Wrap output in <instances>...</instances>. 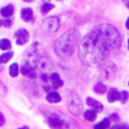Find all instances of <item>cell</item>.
<instances>
[{"label": "cell", "instance_id": "f546056e", "mask_svg": "<svg viewBox=\"0 0 129 129\" xmlns=\"http://www.w3.org/2000/svg\"><path fill=\"white\" fill-rule=\"evenodd\" d=\"M126 27H127V28L129 29V18L127 19V22H126Z\"/></svg>", "mask_w": 129, "mask_h": 129}, {"label": "cell", "instance_id": "9a60e30c", "mask_svg": "<svg viewBox=\"0 0 129 129\" xmlns=\"http://www.w3.org/2000/svg\"><path fill=\"white\" fill-rule=\"evenodd\" d=\"M0 14H1L4 17H6V18L11 17L13 14H14V6L13 5H8V6L4 7V8L0 10Z\"/></svg>", "mask_w": 129, "mask_h": 129}, {"label": "cell", "instance_id": "ba28073f", "mask_svg": "<svg viewBox=\"0 0 129 129\" xmlns=\"http://www.w3.org/2000/svg\"><path fill=\"white\" fill-rule=\"evenodd\" d=\"M116 71H117L116 66L112 63H109L107 66H104V68L102 69V76L104 78H107V79H111V78L114 77Z\"/></svg>", "mask_w": 129, "mask_h": 129}, {"label": "cell", "instance_id": "2e32d148", "mask_svg": "<svg viewBox=\"0 0 129 129\" xmlns=\"http://www.w3.org/2000/svg\"><path fill=\"white\" fill-rule=\"evenodd\" d=\"M84 118L87 121H94L96 119V112L93 110H87L84 112Z\"/></svg>", "mask_w": 129, "mask_h": 129}, {"label": "cell", "instance_id": "6da1fadb", "mask_svg": "<svg viewBox=\"0 0 129 129\" xmlns=\"http://www.w3.org/2000/svg\"><path fill=\"white\" fill-rule=\"evenodd\" d=\"M121 36L110 24L96 25L80 42L78 57L85 66L95 67L102 63L111 51L120 49Z\"/></svg>", "mask_w": 129, "mask_h": 129}, {"label": "cell", "instance_id": "ac0fdd59", "mask_svg": "<svg viewBox=\"0 0 129 129\" xmlns=\"http://www.w3.org/2000/svg\"><path fill=\"white\" fill-rule=\"evenodd\" d=\"M110 119H104V120H102L101 122H99L98 125L94 126V129H107L108 127H110Z\"/></svg>", "mask_w": 129, "mask_h": 129}, {"label": "cell", "instance_id": "4fadbf2b", "mask_svg": "<svg viewBox=\"0 0 129 129\" xmlns=\"http://www.w3.org/2000/svg\"><path fill=\"white\" fill-rule=\"evenodd\" d=\"M45 99H47V101L49 103H58V102H60V101H61L60 94L57 93V92H54V91L49 92Z\"/></svg>", "mask_w": 129, "mask_h": 129}, {"label": "cell", "instance_id": "d6a6232c", "mask_svg": "<svg viewBox=\"0 0 129 129\" xmlns=\"http://www.w3.org/2000/svg\"><path fill=\"white\" fill-rule=\"evenodd\" d=\"M1 25H2V20L0 19V27H1Z\"/></svg>", "mask_w": 129, "mask_h": 129}, {"label": "cell", "instance_id": "5bb4252c", "mask_svg": "<svg viewBox=\"0 0 129 129\" xmlns=\"http://www.w3.org/2000/svg\"><path fill=\"white\" fill-rule=\"evenodd\" d=\"M20 73H22L24 76H27V77L32 78V79H34V78L36 77L35 69H32V68H29V67H27V66H24V64H23L22 68H20Z\"/></svg>", "mask_w": 129, "mask_h": 129}, {"label": "cell", "instance_id": "ffe728a7", "mask_svg": "<svg viewBox=\"0 0 129 129\" xmlns=\"http://www.w3.org/2000/svg\"><path fill=\"white\" fill-rule=\"evenodd\" d=\"M94 92L98 94H104L107 92V86L104 84H102V83H99V84H96L94 86Z\"/></svg>", "mask_w": 129, "mask_h": 129}, {"label": "cell", "instance_id": "9c48e42d", "mask_svg": "<svg viewBox=\"0 0 129 129\" xmlns=\"http://www.w3.org/2000/svg\"><path fill=\"white\" fill-rule=\"evenodd\" d=\"M86 103H87V105H88L89 108H92L93 111L96 112V113H100V112L103 111V104L102 103H100L99 101L94 100V99L87 98L86 99Z\"/></svg>", "mask_w": 129, "mask_h": 129}, {"label": "cell", "instance_id": "7a4b0ae2", "mask_svg": "<svg viewBox=\"0 0 129 129\" xmlns=\"http://www.w3.org/2000/svg\"><path fill=\"white\" fill-rule=\"evenodd\" d=\"M80 34L77 29L71 28L64 32L54 42V52L60 58H68L75 52L79 44Z\"/></svg>", "mask_w": 129, "mask_h": 129}, {"label": "cell", "instance_id": "5b68a950", "mask_svg": "<svg viewBox=\"0 0 129 129\" xmlns=\"http://www.w3.org/2000/svg\"><path fill=\"white\" fill-rule=\"evenodd\" d=\"M68 107H69L70 112L74 116H79V114L82 113L83 103L77 94H71L70 99H69V101H68Z\"/></svg>", "mask_w": 129, "mask_h": 129}, {"label": "cell", "instance_id": "cb8c5ba5", "mask_svg": "<svg viewBox=\"0 0 129 129\" xmlns=\"http://www.w3.org/2000/svg\"><path fill=\"white\" fill-rule=\"evenodd\" d=\"M111 129H129V125H127V123H122V125H116V126H113Z\"/></svg>", "mask_w": 129, "mask_h": 129}, {"label": "cell", "instance_id": "277c9868", "mask_svg": "<svg viewBox=\"0 0 129 129\" xmlns=\"http://www.w3.org/2000/svg\"><path fill=\"white\" fill-rule=\"evenodd\" d=\"M59 26H60V20H59L58 17L56 16H51V17L45 18L42 22V26H41V29L42 32L47 34H51L54 33L59 29Z\"/></svg>", "mask_w": 129, "mask_h": 129}, {"label": "cell", "instance_id": "4316f807", "mask_svg": "<svg viewBox=\"0 0 129 129\" xmlns=\"http://www.w3.org/2000/svg\"><path fill=\"white\" fill-rule=\"evenodd\" d=\"M41 79H42L44 83H47V82H48V76H47V74H45V73L42 74V75H41Z\"/></svg>", "mask_w": 129, "mask_h": 129}, {"label": "cell", "instance_id": "484cf974", "mask_svg": "<svg viewBox=\"0 0 129 129\" xmlns=\"http://www.w3.org/2000/svg\"><path fill=\"white\" fill-rule=\"evenodd\" d=\"M4 125H5V117H4V114L0 112V127Z\"/></svg>", "mask_w": 129, "mask_h": 129}, {"label": "cell", "instance_id": "603a6c76", "mask_svg": "<svg viewBox=\"0 0 129 129\" xmlns=\"http://www.w3.org/2000/svg\"><path fill=\"white\" fill-rule=\"evenodd\" d=\"M128 96H129L128 92L127 91H122L120 93V101L122 103H126V102H127V100H128Z\"/></svg>", "mask_w": 129, "mask_h": 129}, {"label": "cell", "instance_id": "83f0119b", "mask_svg": "<svg viewBox=\"0 0 129 129\" xmlns=\"http://www.w3.org/2000/svg\"><path fill=\"white\" fill-rule=\"evenodd\" d=\"M110 119H113V120H118V114H116V113H114V114H111V116H110Z\"/></svg>", "mask_w": 129, "mask_h": 129}, {"label": "cell", "instance_id": "7c38bea8", "mask_svg": "<svg viewBox=\"0 0 129 129\" xmlns=\"http://www.w3.org/2000/svg\"><path fill=\"white\" fill-rule=\"evenodd\" d=\"M20 16L24 22H31L33 19V10L31 8H23L20 11Z\"/></svg>", "mask_w": 129, "mask_h": 129}, {"label": "cell", "instance_id": "8fae6325", "mask_svg": "<svg viewBox=\"0 0 129 129\" xmlns=\"http://www.w3.org/2000/svg\"><path fill=\"white\" fill-rule=\"evenodd\" d=\"M119 100H120V92L117 88H111L109 91V94H108V101L110 103H113Z\"/></svg>", "mask_w": 129, "mask_h": 129}, {"label": "cell", "instance_id": "e0dca14e", "mask_svg": "<svg viewBox=\"0 0 129 129\" xmlns=\"http://www.w3.org/2000/svg\"><path fill=\"white\" fill-rule=\"evenodd\" d=\"M14 56V52L13 51H9V52H6V53L1 54L0 56V63H6L13 58Z\"/></svg>", "mask_w": 129, "mask_h": 129}, {"label": "cell", "instance_id": "52a82bcc", "mask_svg": "<svg viewBox=\"0 0 129 129\" xmlns=\"http://www.w3.org/2000/svg\"><path fill=\"white\" fill-rule=\"evenodd\" d=\"M15 38H16V43H17L18 45H24L28 42L29 34L26 29L20 28L15 32Z\"/></svg>", "mask_w": 129, "mask_h": 129}, {"label": "cell", "instance_id": "d4e9b609", "mask_svg": "<svg viewBox=\"0 0 129 129\" xmlns=\"http://www.w3.org/2000/svg\"><path fill=\"white\" fill-rule=\"evenodd\" d=\"M2 24H4L6 27H10L11 24H13V20H11L10 18H6L5 20H2Z\"/></svg>", "mask_w": 129, "mask_h": 129}, {"label": "cell", "instance_id": "836d02e7", "mask_svg": "<svg viewBox=\"0 0 129 129\" xmlns=\"http://www.w3.org/2000/svg\"><path fill=\"white\" fill-rule=\"evenodd\" d=\"M43 1H45V4H47V2H48V1H49V0H43Z\"/></svg>", "mask_w": 129, "mask_h": 129}, {"label": "cell", "instance_id": "d590c367", "mask_svg": "<svg viewBox=\"0 0 129 129\" xmlns=\"http://www.w3.org/2000/svg\"><path fill=\"white\" fill-rule=\"evenodd\" d=\"M128 85H129V82H128Z\"/></svg>", "mask_w": 129, "mask_h": 129}, {"label": "cell", "instance_id": "d6986e66", "mask_svg": "<svg viewBox=\"0 0 129 129\" xmlns=\"http://www.w3.org/2000/svg\"><path fill=\"white\" fill-rule=\"evenodd\" d=\"M18 73H19V67H18V64L17 63L10 64V67H9V75H10L11 77H16V76L18 75Z\"/></svg>", "mask_w": 129, "mask_h": 129}, {"label": "cell", "instance_id": "44dd1931", "mask_svg": "<svg viewBox=\"0 0 129 129\" xmlns=\"http://www.w3.org/2000/svg\"><path fill=\"white\" fill-rule=\"evenodd\" d=\"M11 48V43L8 39H1L0 40V49L1 50H9Z\"/></svg>", "mask_w": 129, "mask_h": 129}, {"label": "cell", "instance_id": "4dcf8cb0", "mask_svg": "<svg viewBox=\"0 0 129 129\" xmlns=\"http://www.w3.org/2000/svg\"><path fill=\"white\" fill-rule=\"evenodd\" d=\"M23 1H26V2H32L33 0H23Z\"/></svg>", "mask_w": 129, "mask_h": 129}, {"label": "cell", "instance_id": "8992f818", "mask_svg": "<svg viewBox=\"0 0 129 129\" xmlns=\"http://www.w3.org/2000/svg\"><path fill=\"white\" fill-rule=\"evenodd\" d=\"M48 123L51 129H68V123L66 120L56 114H51L48 118Z\"/></svg>", "mask_w": 129, "mask_h": 129}, {"label": "cell", "instance_id": "f1b7e54d", "mask_svg": "<svg viewBox=\"0 0 129 129\" xmlns=\"http://www.w3.org/2000/svg\"><path fill=\"white\" fill-rule=\"evenodd\" d=\"M122 2H123V4H125L126 6H127L128 8H129V0H122Z\"/></svg>", "mask_w": 129, "mask_h": 129}, {"label": "cell", "instance_id": "3957f363", "mask_svg": "<svg viewBox=\"0 0 129 129\" xmlns=\"http://www.w3.org/2000/svg\"><path fill=\"white\" fill-rule=\"evenodd\" d=\"M36 44L38 43H34L32 47H29L24 52V58H26V60H24V66H27L32 69H35L36 64L40 61V56H39V51L36 49Z\"/></svg>", "mask_w": 129, "mask_h": 129}, {"label": "cell", "instance_id": "e575fe53", "mask_svg": "<svg viewBox=\"0 0 129 129\" xmlns=\"http://www.w3.org/2000/svg\"><path fill=\"white\" fill-rule=\"evenodd\" d=\"M128 49H129V40H128Z\"/></svg>", "mask_w": 129, "mask_h": 129}, {"label": "cell", "instance_id": "30bf717a", "mask_svg": "<svg viewBox=\"0 0 129 129\" xmlns=\"http://www.w3.org/2000/svg\"><path fill=\"white\" fill-rule=\"evenodd\" d=\"M49 79H50V83H51L53 88H59V87H61L63 85V82L61 80L59 74H57V73H52L51 75H50Z\"/></svg>", "mask_w": 129, "mask_h": 129}, {"label": "cell", "instance_id": "7402d4cb", "mask_svg": "<svg viewBox=\"0 0 129 129\" xmlns=\"http://www.w3.org/2000/svg\"><path fill=\"white\" fill-rule=\"evenodd\" d=\"M52 8H54V6L52 4H49V2H47V4H43L42 6H41V13L44 15V14H47V13H49L50 10H51Z\"/></svg>", "mask_w": 129, "mask_h": 129}, {"label": "cell", "instance_id": "1f68e13d", "mask_svg": "<svg viewBox=\"0 0 129 129\" xmlns=\"http://www.w3.org/2000/svg\"><path fill=\"white\" fill-rule=\"evenodd\" d=\"M18 129H29V128H27V127H22V128H18Z\"/></svg>", "mask_w": 129, "mask_h": 129}]
</instances>
